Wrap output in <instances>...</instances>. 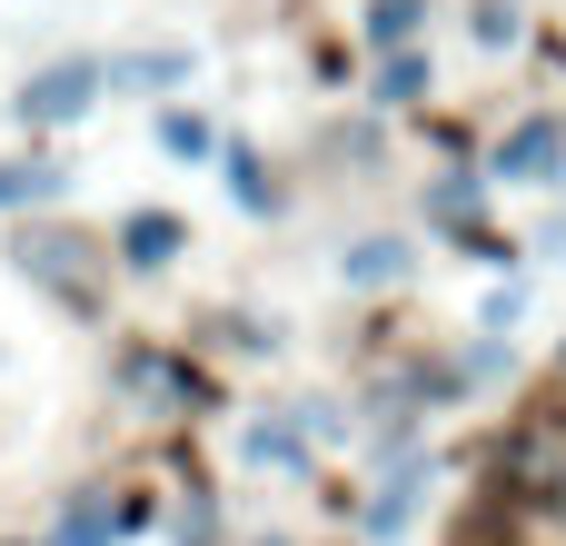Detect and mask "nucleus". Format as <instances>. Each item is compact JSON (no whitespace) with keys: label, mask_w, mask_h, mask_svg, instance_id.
Instances as JSON below:
<instances>
[{"label":"nucleus","mask_w":566,"mask_h":546,"mask_svg":"<svg viewBox=\"0 0 566 546\" xmlns=\"http://www.w3.org/2000/svg\"><path fill=\"white\" fill-rule=\"evenodd\" d=\"M20 269H30L40 288H60V298H90V239H80V229H30V239H20Z\"/></svg>","instance_id":"nucleus-1"},{"label":"nucleus","mask_w":566,"mask_h":546,"mask_svg":"<svg viewBox=\"0 0 566 546\" xmlns=\"http://www.w3.org/2000/svg\"><path fill=\"white\" fill-rule=\"evenodd\" d=\"M90 90H99V60H50V70L20 90V119H80Z\"/></svg>","instance_id":"nucleus-2"},{"label":"nucleus","mask_w":566,"mask_h":546,"mask_svg":"<svg viewBox=\"0 0 566 546\" xmlns=\"http://www.w3.org/2000/svg\"><path fill=\"white\" fill-rule=\"evenodd\" d=\"M119 259H129V269H169V259H179V219H159V209L129 219V229H119Z\"/></svg>","instance_id":"nucleus-3"},{"label":"nucleus","mask_w":566,"mask_h":546,"mask_svg":"<svg viewBox=\"0 0 566 546\" xmlns=\"http://www.w3.org/2000/svg\"><path fill=\"white\" fill-rule=\"evenodd\" d=\"M338 269H348V288H388V279H408V249L398 239H358Z\"/></svg>","instance_id":"nucleus-4"},{"label":"nucleus","mask_w":566,"mask_h":546,"mask_svg":"<svg viewBox=\"0 0 566 546\" xmlns=\"http://www.w3.org/2000/svg\"><path fill=\"white\" fill-rule=\"evenodd\" d=\"M418 20H428V0H368V40H378L388 60L418 40Z\"/></svg>","instance_id":"nucleus-5"},{"label":"nucleus","mask_w":566,"mask_h":546,"mask_svg":"<svg viewBox=\"0 0 566 546\" xmlns=\"http://www.w3.org/2000/svg\"><path fill=\"white\" fill-rule=\"evenodd\" d=\"M418 497H428V477L408 468V477H398V487H388V497L368 507V537H408V517H418Z\"/></svg>","instance_id":"nucleus-6"},{"label":"nucleus","mask_w":566,"mask_h":546,"mask_svg":"<svg viewBox=\"0 0 566 546\" xmlns=\"http://www.w3.org/2000/svg\"><path fill=\"white\" fill-rule=\"evenodd\" d=\"M547 169H557V129L537 119V129H517V139H507V179H547Z\"/></svg>","instance_id":"nucleus-7"},{"label":"nucleus","mask_w":566,"mask_h":546,"mask_svg":"<svg viewBox=\"0 0 566 546\" xmlns=\"http://www.w3.org/2000/svg\"><path fill=\"white\" fill-rule=\"evenodd\" d=\"M50 189H60V169H50V159H20V169H0V209H40Z\"/></svg>","instance_id":"nucleus-8"},{"label":"nucleus","mask_w":566,"mask_h":546,"mask_svg":"<svg viewBox=\"0 0 566 546\" xmlns=\"http://www.w3.org/2000/svg\"><path fill=\"white\" fill-rule=\"evenodd\" d=\"M119 527H129L119 507H70V517H60V546H109Z\"/></svg>","instance_id":"nucleus-9"},{"label":"nucleus","mask_w":566,"mask_h":546,"mask_svg":"<svg viewBox=\"0 0 566 546\" xmlns=\"http://www.w3.org/2000/svg\"><path fill=\"white\" fill-rule=\"evenodd\" d=\"M159 149H169V159H199V149H209V119L169 109V119H159Z\"/></svg>","instance_id":"nucleus-10"},{"label":"nucleus","mask_w":566,"mask_h":546,"mask_svg":"<svg viewBox=\"0 0 566 546\" xmlns=\"http://www.w3.org/2000/svg\"><path fill=\"white\" fill-rule=\"evenodd\" d=\"M249 458H259V468H298V438H289V428H249Z\"/></svg>","instance_id":"nucleus-11"},{"label":"nucleus","mask_w":566,"mask_h":546,"mask_svg":"<svg viewBox=\"0 0 566 546\" xmlns=\"http://www.w3.org/2000/svg\"><path fill=\"white\" fill-rule=\"evenodd\" d=\"M179 546H219V517H209V497H189V507H179Z\"/></svg>","instance_id":"nucleus-12"},{"label":"nucleus","mask_w":566,"mask_h":546,"mask_svg":"<svg viewBox=\"0 0 566 546\" xmlns=\"http://www.w3.org/2000/svg\"><path fill=\"white\" fill-rule=\"evenodd\" d=\"M229 179H239V209H269V199H279V189L259 179V159H229Z\"/></svg>","instance_id":"nucleus-13"},{"label":"nucleus","mask_w":566,"mask_h":546,"mask_svg":"<svg viewBox=\"0 0 566 546\" xmlns=\"http://www.w3.org/2000/svg\"><path fill=\"white\" fill-rule=\"evenodd\" d=\"M418 80H428V60H408V50H398V60H388V80H378V90H388V99H408V90H418Z\"/></svg>","instance_id":"nucleus-14"}]
</instances>
